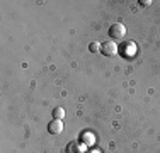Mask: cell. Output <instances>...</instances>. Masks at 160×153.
I'll list each match as a JSON object with an SVG mask.
<instances>
[{
	"instance_id": "cell-1",
	"label": "cell",
	"mask_w": 160,
	"mask_h": 153,
	"mask_svg": "<svg viewBox=\"0 0 160 153\" xmlns=\"http://www.w3.org/2000/svg\"><path fill=\"white\" fill-rule=\"evenodd\" d=\"M109 36L112 37V39H116V41H119V39H123L124 36H126V27H124V24H121V22H114V24L109 27Z\"/></svg>"
},
{
	"instance_id": "cell-2",
	"label": "cell",
	"mask_w": 160,
	"mask_h": 153,
	"mask_svg": "<svg viewBox=\"0 0 160 153\" xmlns=\"http://www.w3.org/2000/svg\"><path fill=\"white\" fill-rule=\"evenodd\" d=\"M101 53L106 56H116L119 53V48L114 41H106V43L101 44Z\"/></svg>"
},
{
	"instance_id": "cell-3",
	"label": "cell",
	"mask_w": 160,
	"mask_h": 153,
	"mask_svg": "<svg viewBox=\"0 0 160 153\" xmlns=\"http://www.w3.org/2000/svg\"><path fill=\"white\" fill-rule=\"evenodd\" d=\"M48 131L51 133V135H60V133L63 131V124H62V121H60V119L51 121V122L48 124Z\"/></svg>"
},
{
	"instance_id": "cell-4",
	"label": "cell",
	"mask_w": 160,
	"mask_h": 153,
	"mask_svg": "<svg viewBox=\"0 0 160 153\" xmlns=\"http://www.w3.org/2000/svg\"><path fill=\"white\" fill-rule=\"evenodd\" d=\"M136 53V46H135V43H126V51H124V56H128V58H131L133 55Z\"/></svg>"
},
{
	"instance_id": "cell-5",
	"label": "cell",
	"mask_w": 160,
	"mask_h": 153,
	"mask_svg": "<svg viewBox=\"0 0 160 153\" xmlns=\"http://www.w3.org/2000/svg\"><path fill=\"white\" fill-rule=\"evenodd\" d=\"M53 116H55V119H62V117L65 116V111L62 109V107H56V109L53 111Z\"/></svg>"
},
{
	"instance_id": "cell-6",
	"label": "cell",
	"mask_w": 160,
	"mask_h": 153,
	"mask_svg": "<svg viewBox=\"0 0 160 153\" xmlns=\"http://www.w3.org/2000/svg\"><path fill=\"white\" fill-rule=\"evenodd\" d=\"M89 49H90V51H92V53H97L99 49H101V44H99V43H96V41H94V43H92V44L89 46Z\"/></svg>"
},
{
	"instance_id": "cell-7",
	"label": "cell",
	"mask_w": 160,
	"mask_h": 153,
	"mask_svg": "<svg viewBox=\"0 0 160 153\" xmlns=\"http://www.w3.org/2000/svg\"><path fill=\"white\" fill-rule=\"evenodd\" d=\"M150 0H140V5H142V7H148V5H150Z\"/></svg>"
}]
</instances>
